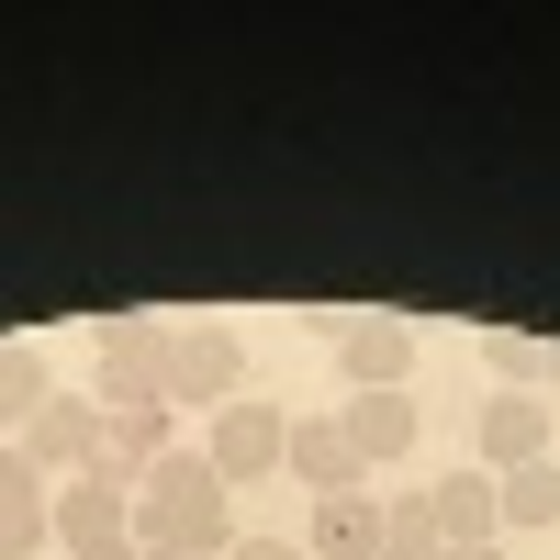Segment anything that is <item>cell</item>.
I'll use <instances>...</instances> for the list:
<instances>
[{"mask_svg": "<svg viewBox=\"0 0 560 560\" xmlns=\"http://www.w3.org/2000/svg\"><path fill=\"white\" fill-rule=\"evenodd\" d=\"M34 493H57V482L23 459V438H0V504H34Z\"/></svg>", "mask_w": 560, "mask_h": 560, "instance_id": "d6986e66", "label": "cell"}, {"mask_svg": "<svg viewBox=\"0 0 560 560\" xmlns=\"http://www.w3.org/2000/svg\"><path fill=\"white\" fill-rule=\"evenodd\" d=\"M482 359L504 370V393H527V382H538V370H549V348L527 337V325H482Z\"/></svg>", "mask_w": 560, "mask_h": 560, "instance_id": "e0dca14e", "label": "cell"}, {"mask_svg": "<svg viewBox=\"0 0 560 560\" xmlns=\"http://www.w3.org/2000/svg\"><path fill=\"white\" fill-rule=\"evenodd\" d=\"M135 549H202V560L236 549V493L202 448H168L135 471Z\"/></svg>", "mask_w": 560, "mask_h": 560, "instance_id": "6da1fadb", "label": "cell"}, {"mask_svg": "<svg viewBox=\"0 0 560 560\" xmlns=\"http://www.w3.org/2000/svg\"><path fill=\"white\" fill-rule=\"evenodd\" d=\"M23 459H34L45 482H79L90 459H102V393H57V404L23 427Z\"/></svg>", "mask_w": 560, "mask_h": 560, "instance_id": "8992f818", "label": "cell"}, {"mask_svg": "<svg viewBox=\"0 0 560 560\" xmlns=\"http://www.w3.org/2000/svg\"><path fill=\"white\" fill-rule=\"evenodd\" d=\"M68 560H135V538H113V549H68Z\"/></svg>", "mask_w": 560, "mask_h": 560, "instance_id": "7402d4cb", "label": "cell"}, {"mask_svg": "<svg viewBox=\"0 0 560 560\" xmlns=\"http://www.w3.org/2000/svg\"><path fill=\"white\" fill-rule=\"evenodd\" d=\"M90 348H102V415L113 404H158V370H168V325L158 314H90Z\"/></svg>", "mask_w": 560, "mask_h": 560, "instance_id": "3957f363", "label": "cell"}, {"mask_svg": "<svg viewBox=\"0 0 560 560\" xmlns=\"http://www.w3.org/2000/svg\"><path fill=\"white\" fill-rule=\"evenodd\" d=\"M224 560H314V549H303V538H236Z\"/></svg>", "mask_w": 560, "mask_h": 560, "instance_id": "ffe728a7", "label": "cell"}, {"mask_svg": "<svg viewBox=\"0 0 560 560\" xmlns=\"http://www.w3.org/2000/svg\"><path fill=\"white\" fill-rule=\"evenodd\" d=\"M179 438H168V404H113L102 415V459L113 471H147V459H168Z\"/></svg>", "mask_w": 560, "mask_h": 560, "instance_id": "9a60e30c", "label": "cell"}, {"mask_svg": "<svg viewBox=\"0 0 560 560\" xmlns=\"http://www.w3.org/2000/svg\"><path fill=\"white\" fill-rule=\"evenodd\" d=\"M113 538H135V471L90 459L79 482H57V549H113Z\"/></svg>", "mask_w": 560, "mask_h": 560, "instance_id": "277c9868", "label": "cell"}, {"mask_svg": "<svg viewBox=\"0 0 560 560\" xmlns=\"http://www.w3.org/2000/svg\"><path fill=\"white\" fill-rule=\"evenodd\" d=\"M438 560H504V538H482V549H438Z\"/></svg>", "mask_w": 560, "mask_h": 560, "instance_id": "44dd1931", "label": "cell"}, {"mask_svg": "<svg viewBox=\"0 0 560 560\" xmlns=\"http://www.w3.org/2000/svg\"><path fill=\"white\" fill-rule=\"evenodd\" d=\"M314 560H382V493H314V538H303Z\"/></svg>", "mask_w": 560, "mask_h": 560, "instance_id": "8fae6325", "label": "cell"}, {"mask_svg": "<svg viewBox=\"0 0 560 560\" xmlns=\"http://www.w3.org/2000/svg\"><path fill=\"white\" fill-rule=\"evenodd\" d=\"M280 471H292L303 493H359V482H370L337 415H303V427H292V448H280Z\"/></svg>", "mask_w": 560, "mask_h": 560, "instance_id": "9c48e42d", "label": "cell"}, {"mask_svg": "<svg viewBox=\"0 0 560 560\" xmlns=\"http://www.w3.org/2000/svg\"><path fill=\"white\" fill-rule=\"evenodd\" d=\"M135 560H202V549H135Z\"/></svg>", "mask_w": 560, "mask_h": 560, "instance_id": "603a6c76", "label": "cell"}, {"mask_svg": "<svg viewBox=\"0 0 560 560\" xmlns=\"http://www.w3.org/2000/svg\"><path fill=\"white\" fill-rule=\"evenodd\" d=\"M337 427H348V448H359V471H393V459L415 448V427H427V415H415L404 393H359Z\"/></svg>", "mask_w": 560, "mask_h": 560, "instance_id": "7c38bea8", "label": "cell"}, {"mask_svg": "<svg viewBox=\"0 0 560 560\" xmlns=\"http://www.w3.org/2000/svg\"><path fill=\"white\" fill-rule=\"evenodd\" d=\"M337 370H348V393H404V370H415V314H348V325H337Z\"/></svg>", "mask_w": 560, "mask_h": 560, "instance_id": "52a82bcc", "label": "cell"}, {"mask_svg": "<svg viewBox=\"0 0 560 560\" xmlns=\"http://www.w3.org/2000/svg\"><path fill=\"white\" fill-rule=\"evenodd\" d=\"M45 538H57V493H34V504H0V560H34Z\"/></svg>", "mask_w": 560, "mask_h": 560, "instance_id": "ac0fdd59", "label": "cell"}, {"mask_svg": "<svg viewBox=\"0 0 560 560\" xmlns=\"http://www.w3.org/2000/svg\"><path fill=\"white\" fill-rule=\"evenodd\" d=\"M482 471L504 482V471H527V459H549V393H493L482 404Z\"/></svg>", "mask_w": 560, "mask_h": 560, "instance_id": "ba28073f", "label": "cell"}, {"mask_svg": "<svg viewBox=\"0 0 560 560\" xmlns=\"http://www.w3.org/2000/svg\"><path fill=\"white\" fill-rule=\"evenodd\" d=\"M493 493H504V538H549L560 527V448L527 459V471H504Z\"/></svg>", "mask_w": 560, "mask_h": 560, "instance_id": "5bb4252c", "label": "cell"}, {"mask_svg": "<svg viewBox=\"0 0 560 560\" xmlns=\"http://www.w3.org/2000/svg\"><path fill=\"white\" fill-rule=\"evenodd\" d=\"M247 382V348H236V325H168V370H158V404H202L224 415Z\"/></svg>", "mask_w": 560, "mask_h": 560, "instance_id": "7a4b0ae2", "label": "cell"}, {"mask_svg": "<svg viewBox=\"0 0 560 560\" xmlns=\"http://www.w3.org/2000/svg\"><path fill=\"white\" fill-rule=\"evenodd\" d=\"M427 504H438V538H448V549L504 538V493H493V471H482V459H471V471H448V482H427Z\"/></svg>", "mask_w": 560, "mask_h": 560, "instance_id": "30bf717a", "label": "cell"}, {"mask_svg": "<svg viewBox=\"0 0 560 560\" xmlns=\"http://www.w3.org/2000/svg\"><path fill=\"white\" fill-rule=\"evenodd\" d=\"M280 448H292V415H269V404H224V415H213V438H202V459L224 471V493L269 482V471H280Z\"/></svg>", "mask_w": 560, "mask_h": 560, "instance_id": "5b68a950", "label": "cell"}, {"mask_svg": "<svg viewBox=\"0 0 560 560\" xmlns=\"http://www.w3.org/2000/svg\"><path fill=\"white\" fill-rule=\"evenodd\" d=\"M45 404H57V359L34 337H0V438H23Z\"/></svg>", "mask_w": 560, "mask_h": 560, "instance_id": "4fadbf2b", "label": "cell"}, {"mask_svg": "<svg viewBox=\"0 0 560 560\" xmlns=\"http://www.w3.org/2000/svg\"><path fill=\"white\" fill-rule=\"evenodd\" d=\"M438 504L427 493H382V560H438Z\"/></svg>", "mask_w": 560, "mask_h": 560, "instance_id": "2e32d148", "label": "cell"}]
</instances>
